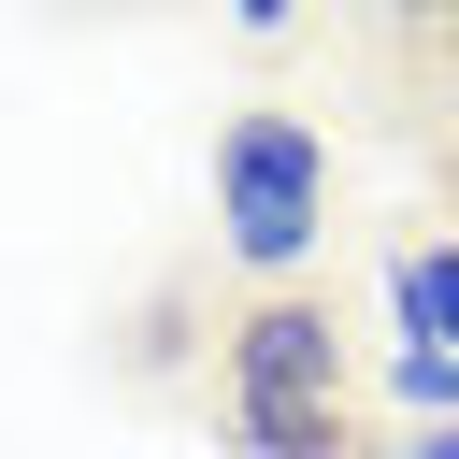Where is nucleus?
I'll return each mask as SVG.
<instances>
[{
    "instance_id": "f03ea898",
    "label": "nucleus",
    "mask_w": 459,
    "mask_h": 459,
    "mask_svg": "<svg viewBox=\"0 0 459 459\" xmlns=\"http://www.w3.org/2000/svg\"><path fill=\"white\" fill-rule=\"evenodd\" d=\"M215 244L244 258V273H301L316 244H330V143L301 129V115H230L215 129Z\"/></svg>"
},
{
    "instance_id": "39448f33",
    "label": "nucleus",
    "mask_w": 459,
    "mask_h": 459,
    "mask_svg": "<svg viewBox=\"0 0 459 459\" xmlns=\"http://www.w3.org/2000/svg\"><path fill=\"white\" fill-rule=\"evenodd\" d=\"M373 459H459V430H402V445H373Z\"/></svg>"
},
{
    "instance_id": "0eeeda50",
    "label": "nucleus",
    "mask_w": 459,
    "mask_h": 459,
    "mask_svg": "<svg viewBox=\"0 0 459 459\" xmlns=\"http://www.w3.org/2000/svg\"><path fill=\"white\" fill-rule=\"evenodd\" d=\"M387 14H416V29H430V14H459V0H387Z\"/></svg>"
},
{
    "instance_id": "7ed1b4c3",
    "label": "nucleus",
    "mask_w": 459,
    "mask_h": 459,
    "mask_svg": "<svg viewBox=\"0 0 459 459\" xmlns=\"http://www.w3.org/2000/svg\"><path fill=\"white\" fill-rule=\"evenodd\" d=\"M387 330L459 359V230H430V244H402V258H387Z\"/></svg>"
},
{
    "instance_id": "20e7f679",
    "label": "nucleus",
    "mask_w": 459,
    "mask_h": 459,
    "mask_svg": "<svg viewBox=\"0 0 459 459\" xmlns=\"http://www.w3.org/2000/svg\"><path fill=\"white\" fill-rule=\"evenodd\" d=\"M387 387H402V430H459V359L445 344H387Z\"/></svg>"
},
{
    "instance_id": "423d86ee",
    "label": "nucleus",
    "mask_w": 459,
    "mask_h": 459,
    "mask_svg": "<svg viewBox=\"0 0 459 459\" xmlns=\"http://www.w3.org/2000/svg\"><path fill=\"white\" fill-rule=\"evenodd\" d=\"M230 14H244V29H301L316 0H230Z\"/></svg>"
},
{
    "instance_id": "f257e3e1",
    "label": "nucleus",
    "mask_w": 459,
    "mask_h": 459,
    "mask_svg": "<svg viewBox=\"0 0 459 459\" xmlns=\"http://www.w3.org/2000/svg\"><path fill=\"white\" fill-rule=\"evenodd\" d=\"M215 416H230L244 459H359L344 445V330H330V301L273 287L215 359Z\"/></svg>"
}]
</instances>
